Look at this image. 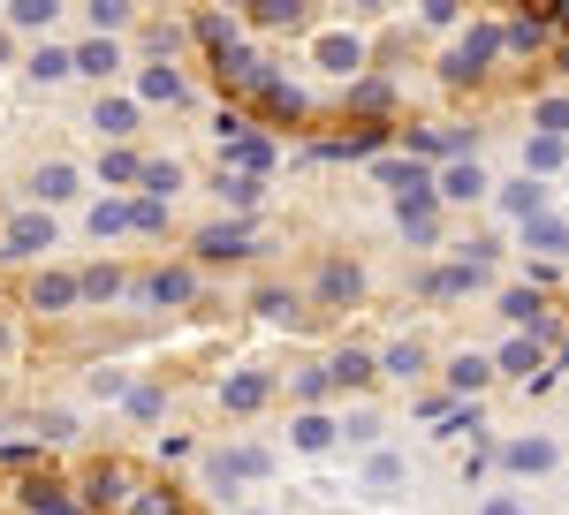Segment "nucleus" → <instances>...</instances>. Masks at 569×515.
<instances>
[{
    "label": "nucleus",
    "instance_id": "7ed1b4c3",
    "mask_svg": "<svg viewBox=\"0 0 569 515\" xmlns=\"http://www.w3.org/2000/svg\"><path fill=\"white\" fill-rule=\"evenodd\" d=\"M388 372H395V380H410V372H426V349H418V342L388 349Z\"/></svg>",
    "mask_w": 569,
    "mask_h": 515
},
{
    "label": "nucleus",
    "instance_id": "f03ea898",
    "mask_svg": "<svg viewBox=\"0 0 569 515\" xmlns=\"http://www.w3.org/2000/svg\"><path fill=\"white\" fill-rule=\"evenodd\" d=\"M479 190H486L479 168H448V182H440V198H479Z\"/></svg>",
    "mask_w": 569,
    "mask_h": 515
},
{
    "label": "nucleus",
    "instance_id": "f8f14e48",
    "mask_svg": "<svg viewBox=\"0 0 569 515\" xmlns=\"http://www.w3.org/2000/svg\"><path fill=\"white\" fill-rule=\"evenodd\" d=\"M539 129H555V137H562V129H569V99H547V107H539Z\"/></svg>",
    "mask_w": 569,
    "mask_h": 515
},
{
    "label": "nucleus",
    "instance_id": "9b49d317",
    "mask_svg": "<svg viewBox=\"0 0 569 515\" xmlns=\"http://www.w3.org/2000/svg\"><path fill=\"white\" fill-rule=\"evenodd\" d=\"M501 311H509V319H525V326H539V296H525V289H517V296L501 303Z\"/></svg>",
    "mask_w": 569,
    "mask_h": 515
},
{
    "label": "nucleus",
    "instance_id": "20e7f679",
    "mask_svg": "<svg viewBox=\"0 0 569 515\" xmlns=\"http://www.w3.org/2000/svg\"><path fill=\"white\" fill-rule=\"evenodd\" d=\"M448 386H486V356H456L448 364Z\"/></svg>",
    "mask_w": 569,
    "mask_h": 515
},
{
    "label": "nucleus",
    "instance_id": "f257e3e1",
    "mask_svg": "<svg viewBox=\"0 0 569 515\" xmlns=\"http://www.w3.org/2000/svg\"><path fill=\"white\" fill-rule=\"evenodd\" d=\"M509 463H517V471H547V463H555V440H517Z\"/></svg>",
    "mask_w": 569,
    "mask_h": 515
},
{
    "label": "nucleus",
    "instance_id": "9d476101",
    "mask_svg": "<svg viewBox=\"0 0 569 515\" xmlns=\"http://www.w3.org/2000/svg\"><path fill=\"white\" fill-rule=\"evenodd\" d=\"M501 364H509V372H539V349H531V342H509V356H501Z\"/></svg>",
    "mask_w": 569,
    "mask_h": 515
},
{
    "label": "nucleus",
    "instance_id": "423d86ee",
    "mask_svg": "<svg viewBox=\"0 0 569 515\" xmlns=\"http://www.w3.org/2000/svg\"><path fill=\"white\" fill-rule=\"evenodd\" d=\"M8 243H16V251H39V243H46V220H16V228H8Z\"/></svg>",
    "mask_w": 569,
    "mask_h": 515
},
{
    "label": "nucleus",
    "instance_id": "ddd939ff",
    "mask_svg": "<svg viewBox=\"0 0 569 515\" xmlns=\"http://www.w3.org/2000/svg\"><path fill=\"white\" fill-rule=\"evenodd\" d=\"M297 440H305V447H327V440H335V425H327V417H305V425H297Z\"/></svg>",
    "mask_w": 569,
    "mask_h": 515
},
{
    "label": "nucleus",
    "instance_id": "0eeeda50",
    "mask_svg": "<svg viewBox=\"0 0 569 515\" xmlns=\"http://www.w3.org/2000/svg\"><path fill=\"white\" fill-rule=\"evenodd\" d=\"M531 243H539V251H569V228H555V220H531Z\"/></svg>",
    "mask_w": 569,
    "mask_h": 515
},
{
    "label": "nucleus",
    "instance_id": "6e6552de",
    "mask_svg": "<svg viewBox=\"0 0 569 515\" xmlns=\"http://www.w3.org/2000/svg\"><path fill=\"white\" fill-rule=\"evenodd\" d=\"M39 190H46V198H69V190H77V174H69V168H46Z\"/></svg>",
    "mask_w": 569,
    "mask_h": 515
},
{
    "label": "nucleus",
    "instance_id": "39448f33",
    "mask_svg": "<svg viewBox=\"0 0 569 515\" xmlns=\"http://www.w3.org/2000/svg\"><path fill=\"white\" fill-rule=\"evenodd\" d=\"M319 53H327V69H342V77H350V69H357V39H327V46H319Z\"/></svg>",
    "mask_w": 569,
    "mask_h": 515
},
{
    "label": "nucleus",
    "instance_id": "1a4fd4ad",
    "mask_svg": "<svg viewBox=\"0 0 569 515\" xmlns=\"http://www.w3.org/2000/svg\"><path fill=\"white\" fill-rule=\"evenodd\" d=\"M335 380H342V386H357V380H372V356H342V364H335Z\"/></svg>",
    "mask_w": 569,
    "mask_h": 515
}]
</instances>
